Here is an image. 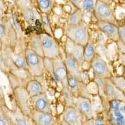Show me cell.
I'll return each instance as SVG.
<instances>
[{
	"label": "cell",
	"instance_id": "obj_13",
	"mask_svg": "<svg viewBox=\"0 0 125 125\" xmlns=\"http://www.w3.org/2000/svg\"><path fill=\"white\" fill-rule=\"evenodd\" d=\"M64 61L68 74L76 78L80 82H83V76L81 71L82 67L78 62L71 56L66 54H65V58Z\"/></svg>",
	"mask_w": 125,
	"mask_h": 125
},
{
	"label": "cell",
	"instance_id": "obj_17",
	"mask_svg": "<svg viewBox=\"0 0 125 125\" xmlns=\"http://www.w3.org/2000/svg\"><path fill=\"white\" fill-rule=\"evenodd\" d=\"M14 125H36L31 116L25 115L17 107L10 112Z\"/></svg>",
	"mask_w": 125,
	"mask_h": 125
},
{
	"label": "cell",
	"instance_id": "obj_37",
	"mask_svg": "<svg viewBox=\"0 0 125 125\" xmlns=\"http://www.w3.org/2000/svg\"><path fill=\"white\" fill-rule=\"evenodd\" d=\"M109 119H110V121L111 122V123H116V118L114 115V114L113 113H110V115H109Z\"/></svg>",
	"mask_w": 125,
	"mask_h": 125
},
{
	"label": "cell",
	"instance_id": "obj_16",
	"mask_svg": "<svg viewBox=\"0 0 125 125\" xmlns=\"http://www.w3.org/2000/svg\"><path fill=\"white\" fill-rule=\"evenodd\" d=\"M31 117L36 125H55V119L52 114L33 110Z\"/></svg>",
	"mask_w": 125,
	"mask_h": 125
},
{
	"label": "cell",
	"instance_id": "obj_18",
	"mask_svg": "<svg viewBox=\"0 0 125 125\" xmlns=\"http://www.w3.org/2000/svg\"><path fill=\"white\" fill-rule=\"evenodd\" d=\"M29 42L30 46V49H31L41 57L44 58L40 34H38L36 32H32L30 33Z\"/></svg>",
	"mask_w": 125,
	"mask_h": 125
},
{
	"label": "cell",
	"instance_id": "obj_9",
	"mask_svg": "<svg viewBox=\"0 0 125 125\" xmlns=\"http://www.w3.org/2000/svg\"><path fill=\"white\" fill-rule=\"evenodd\" d=\"M53 73L60 80L62 88H68V72L66 66L65 61L60 57L52 60Z\"/></svg>",
	"mask_w": 125,
	"mask_h": 125
},
{
	"label": "cell",
	"instance_id": "obj_32",
	"mask_svg": "<svg viewBox=\"0 0 125 125\" xmlns=\"http://www.w3.org/2000/svg\"><path fill=\"white\" fill-rule=\"evenodd\" d=\"M12 19L13 21V25L14 28H15L17 30H20L21 26H20V24H19V23L18 22V21H17V16L15 14H12Z\"/></svg>",
	"mask_w": 125,
	"mask_h": 125
},
{
	"label": "cell",
	"instance_id": "obj_38",
	"mask_svg": "<svg viewBox=\"0 0 125 125\" xmlns=\"http://www.w3.org/2000/svg\"><path fill=\"white\" fill-rule=\"evenodd\" d=\"M120 61H121V63L124 66V68H125V53L120 54Z\"/></svg>",
	"mask_w": 125,
	"mask_h": 125
},
{
	"label": "cell",
	"instance_id": "obj_42",
	"mask_svg": "<svg viewBox=\"0 0 125 125\" xmlns=\"http://www.w3.org/2000/svg\"></svg>",
	"mask_w": 125,
	"mask_h": 125
},
{
	"label": "cell",
	"instance_id": "obj_25",
	"mask_svg": "<svg viewBox=\"0 0 125 125\" xmlns=\"http://www.w3.org/2000/svg\"><path fill=\"white\" fill-rule=\"evenodd\" d=\"M110 80L118 89L125 94V79L123 76H113L110 78Z\"/></svg>",
	"mask_w": 125,
	"mask_h": 125
},
{
	"label": "cell",
	"instance_id": "obj_41",
	"mask_svg": "<svg viewBox=\"0 0 125 125\" xmlns=\"http://www.w3.org/2000/svg\"><path fill=\"white\" fill-rule=\"evenodd\" d=\"M123 77H124V78H125V68H124V70H123Z\"/></svg>",
	"mask_w": 125,
	"mask_h": 125
},
{
	"label": "cell",
	"instance_id": "obj_4",
	"mask_svg": "<svg viewBox=\"0 0 125 125\" xmlns=\"http://www.w3.org/2000/svg\"><path fill=\"white\" fill-rule=\"evenodd\" d=\"M13 94L16 107L25 115L31 116L33 109L32 108L31 97L26 88L19 86L13 89Z\"/></svg>",
	"mask_w": 125,
	"mask_h": 125
},
{
	"label": "cell",
	"instance_id": "obj_40",
	"mask_svg": "<svg viewBox=\"0 0 125 125\" xmlns=\"http://www.w3.org/2000/svg\"><path fill=\"white\" fill-rule=\"evenodd\" d=\"M61 125H69L68 123H67L63 119V120H62V121Z\"/></svg>",
	"mask_w": 125,
	"mask_h": 125
},
{
	"label": "cell",
	"instance_id": "obj_8",
	"mask_svg": "<svg viewBox=\"0 0 125 125\" xmlns=\"http://www.w3.org/2000/svg\"><path fill=\"white\" fill-rule=\"evenodd\" d=\"M16 5L27 22L33 23L39 20L40 15L30 1H17Z\"/></svg>",
	"mask_w": 125,
	"mask_h": 125
},
{
	"label": "cell",
	"instance_id": "obj_23",
	"mask_svg": "<svg viewBox=\"0 0 125 125\" xmlns=\"http://www.w3.org/2000/svg\"><path fill=\"white\" fill-rule=\"evenodd\" d=\"M96 53L94 46L91 43H88L84 46V58L85 61L91 63L94 58Z\"/></svg>",
	"mask_w": 125,
	"mask_h": 125
},
{
	"label": "cell",
	"instance_id": "obj_1",
	"mask_svg": "<svg viewBox=\"0 0 125 125\" xmlns=\"http://www.w3.org/2000/svg\"><path fill=\"white\" fill-rule=\"evenodd\" d=\"M65 34L66 38L84 47L89 43V35L88 26L84 21L77 25H67Z\"/></svg>",
	"mask_w": 125,
	"mask_h": 125
},
{
	"label": "cell",
	"instance_id": "obj_3",
	"mask_svg": "<svg viewBox=\"0 0 125 125\" xmlns=\"http://www.w3.org/2000/svg\"><path fill=\"white\" fill-rule=\"evenodd\" d=\"M40 35L44 58L54 60L61 56L60 44L57 39L46 33H41Z\"/></svg>",
	"mask_w": 125,
	"mask_h": 125
},
{
	"label": "cell",
	"instance_id": "obj_15",
	"mask_svg": "<svg viewBox=\"0 0 125 125\" xmlns=\"http://www.w3.org/2000/svg\"><path fill=\"white\" fill-rule=\"evenodd\" d=\"M96 25L99 30L112 41L115 42L119 41V30L118 25L102 21H97Z\"/></svg>",
	"mask_w": 125,
	"mask_h": 125
},
{
	"label": "cell",
	"instance_id": "obj_14",
	"mask_svg": "<svg viewBox=\"0 0 125 125\" xmlns=\"http://www.w3.org/2000/svg\"><path fill=\"white\" fill-rule=\"evenodd\" d=\"M32 107L33 110L38 111L52 114L50 101L45 93L31 98Z\"/></svg>",
	"mask_w": 125,
	"mask_h": 125
},
{
	"label": "cell",
	"instance_id": "obj_29",
	"mask_svg": "<svg viewBox=\"0 0 125 125\" xmlns=\"http://www.w3.org/2000/svg\"><path fill=\"white\" fill-rule=\"evenodd\" d=\"M119 41L125 46V24L118 27Z\"/></svg>",
	"mask_w": 125,
	"mask_h": 125
},
{
	"label": "cell",
	"instance_id": "obj_20",
	"mask_svg": "<svg viewBox=\"0 0 125 125\" xmlns=\"http://www.w3.org/2000/svg\"><path fill=\"white\" fill-rule=\"evenodd\" d=\"M77 9L83 10H94L96 1L94 0H72L70 1Z\"/></svg>",
	"mask_w": 125,
	"mask_h": 125
},
{
	"label": "cell",
	"instance_id": "obj_21",
	"mask_svg": "<svg viewBox=\"0 0 125 125\" xmlns=\"http://www.w3.org/2000/svg\"><path fill=\"white\" fill-rule=\"evenodd\" d=\"M10 112V110L5 105H1L0 111V125H14Z\"/></svg>",
	"mask_w": 125,
	"mask_h": 125
},
{
	"label": "cell",
	"instance_id": "obj_2",
	"mask_svg": "<svg viewBox=\"0 0 125 125\" xmlns=\"http://www.w3.org/2000/svg\"><path fill=\"white\" fill-rule=\"evenodd\" d=\"M24 55L28 65V70L32 76H42L46 69L44 58L41 57L30 48L25 49Z\"/></svg>",
	"mask_w": 125,
	"mask_h": 125
},
{
	"label": "cell",
	"instance_id": "obj_10",
	"mask_svg": "<svg viewBox=\"0 0 125 125\" xmlns=\"http://www.w3.org/2000/svg\"><path fill=\"white\" fill-rule=\"evenodd\" d=\"M102 93L108 101L117 100L125 103V94L121 92L112 83L110 78L104 80Z\"/></svg>",
	"mask_w": 125,
	"mask_h": 125
},
{
	"label": "cell",
	"instance_id": "obj_19",
	"mask_svg": "<svg viewBox=\"0 0 125 125\" xmlns=\"http://www.w3.org/2000/svg\"><path fill=\"white\" fill-rule=\"evenodd\" d=\"M25 88L31 98L44 93L42 84L39 81L35 80L29 81Z\"/></svg>",
	"mask_w": 125,
	"mask_h": 125
},
{
	"label": "cell",
	"instance_id": "obj_6",
	"mask_svg": "<svg viewBox=\"0 0 125 125\" xmlns=\"http://www.w3.org/2000/svg\"><path fill=\"white\" fill-rule=\"evenodd\" d=\"M90 63L96 78L110 79L113 77L108 65L99 54H95Z\"/></svg>",
	"mask_w": 125,
	"mask_h": 125
},
{
	"label": "cell",
	"instance_id": "obj_36",
	"mask_svg": "<svg viewBox=\"0 0 125 125\" xmlns=\"http://www.w3.org/2000/svg\"><path fill=\"white\" fill-rule=\"evenodd\" d=\"M113 114L115 116V118H118V117H121L122 116L123 114L119 110H114Z\"/></svg>",
	"mask_w": 125,
	"mask_h": 125
},
{
	"label": "cell",
	"instance_id": "obj_30",
	"mask_svg": "<svg viewBox=\"0 0 125 125\" xmlns=\"http://www.w3.org/2000/svg\"><path fill=\"white\" fill-rule=\"evenodd\" d=\"M9 79L10 81V84H12V86H15V88H16L19 86H20L18 85V79H17V77L14 75L13 74L9 73Z\"/></svg>",
	"mask_w": 125,
	"mask_h": 125
},
{
	"label": "cell",
	"instance_id": "obj_34",
	"mask_svg": "<svg viewBox=\"0 0 125 125\" xmlns=\"http://www.w3.org/2000/svg\"><path fill=\"white\" fill-rule=\"evenodd\" d=\"M82 125H94V119H93L84 120Z\"/></svg>",
	"mask_w": 125,
	"mask_h": 125
},
{
	"label": "cell",
	"instance_id": "obj_31",
	"mask_svg": "<svg viewBox=\"0 0 125 125\" xmlns=\"http://www.w3.org/2000/svg\"><path fill=\"white\" fill-rule=\"evenodd\" d=\"M121 102L119 100H113L110 101V108L114 110H119V107L121 106Z\"/></svg>",
	"mask_w": 125,
	"mask_h": 125
},
{
	"label": "cell",
	"instance_id": "obj_26",
	"mask_svg": "<svg viewBox=\"0 0 125 125\" xmlns=\"http://www.w3.org/2000/svg\"><path fill=\"white\" fill-rule=\"evenodd\" d=\"M63 97L66 103L67 107H75L74 96L70 92L68 88H62Z\"/></svg>",
	"mask_w": 125,
	"mask_h": 125
},
{
	"label": "cell",
	"instance_id": "obj_39",
	"mask_svg": "<svg viewBox=\"0 0 125 125\" xmlns=\"http://www.w3.org/2000/svg\"><path fill=\"white\" fill-rule=\"evenodd\" d=\"M119 110L123 114H125V105H121L119 107Z\"/></svg>",
	"mask_w": 125,
	"mask_h": 125
},
{
	"label": "cell",
	"instance_id": "obj_35",
	"mask_svg": "<svg viewBox=\"0 0 125 125\" xmlns=\"http://www.w3.org/2000/svg\"><path fill=\"white\" fill-rule=\"evenodd\" d=\"M94 125H104V119L102 118H97L96 119H94Z\"/></svg>",
	"mask_w": 125,
	"mask_h": 125
},
{
	"label": "cell",
	"instance_id": "obj_22",
	"mask_svg": "<svg viewBox=\"0 0 125 125\" xmlns=\"http://www.w3.org/2000/svg\"><path fill=\"white\" fill-rule=\"evenodd\" d=\"M83 11L81 9H77L70 14L68 19V25H77L83 21Z\"/></svg>",
	"mask_w": 125,
	"mask_h": 125
},
{
	"label": "cell",
	"instance_id": "obj_27",
	"mask_svg": "<svg viewBox=\"0 0 125 125\" xmlns=\"http://www.w3.org/2000/svg\"><path fill=\"white\" fill-rule=\"evenodd\" d=\"M41 20L42 21L43 27H44V30H45L46 33H47L51 36H54L53 32H52V29H51L50 24L49 18H48V15L46 14L42 13L41 14Z\"/></svg>",
	"mask_w": 125,
	"mask_h": 125
},
{
	"label": "cell",
	"instance_id": "obj_7",
	"mask_svg": "<svg viewBox=\"0 0 125 125\" xmlns=\"http://www.w3.org/2000/svg\"><path fill=\"white\" fill-rule=\"evenodd\" d=\"M84 46L77 44L72 40L66 38L65 44V54L73 57L83 68L85 61L84 58Z\"/></svg>",
	"mask_w": 125,
	"mask_h": 125
},
{
	"label": "cell",
	"instance_id": "obj_12",
	"mask_svg": "<svg viewBox=\"0 0 125 125\" xmlns=\"http://www.w3.org/2000/svg\"><path fill=\"white\" fill-rule=\"evenodd\" d=\"M74 104L75 107L86 119L94 118L92 105L90 99L81 96L75 97Z\"/></svg>",
	"mask_w": 125,
	"mask_h": 125
},
{
	"label": "cell",
	"instance_id": "obj_5",
	"mask_svg": "<svg viewBox=\"0 0 125 125\" xmlns=\"http://www.w3.org/2000/svg\"><path fill=\"white\" fill-rule=\"evenodd\" d=\"M94 12V16L97 21H102L117 25L114 13L111 6L105 1L100 0L96 1Z\"/></svg>",
	"mask_w": 125,
	"mask_h": 125
},
{
	"label": "cell",
	"instance_id": "obj_11",
	"mask_svg": "<svg viewBox=\"0 0 125 125\" xmlns=\"http://www.w3.org/2000/svg\"><path fill=\"white\" fill-rule=\"evenodd\" d=\"M83 115L76 107H66L63 113V119L69 125H82Z\"/></svg>",
	"mask_w": 125,
	"mask_h": 125
},
{
	"label": "cell",
	"instance_id": "obj_28",
	"mask_svg": "<svg viewBox=\"0 0 125 125\" xmlns=\"http://www.w3.org/2000/svg\"><path fill=\"white\" fill-rule=\"evenodd\" d=\"M14 65L17 68L27 69L28 70V65H27L25 55H19L17 56L14 61Z\"/></svg>",
	"mask_w": 125,
	"mask_h": 125
},
{
	"label": "cell",
	"instance_id": "obj_24",
	"mask_svg": "<svg viewBox=\"0 0 125 125\" xmlns=\"http://www.w3.org/2000/svg\"><path fill=\"white\" fill-rule=\"evenodd\" d=\"M38 5L42 13L48 15L52 8V1L50 0H39L38 1Z\"/></svg>",
	"mask_w": 125,
	"mask_h": 125
},
{
	"label": "cell",
	"instance_id": "obj_33",
	"mask_svg": "<svg viewBox=\"0 0 125 125\" xmlns=\"http://www.w3.org/2000/svg\"><path fill=\"white\" fill-rule=\"evenodd\" d=\"M116 124L118 125H125V117L124 115L121 117L116 118Z\"/></svg>",
	"mask_w": 125,
	"mask_h": 125
},
{
	"label": "cell",
	"instance_id": "obj_43",
	"mask_svg": "<svg viewBox=\"0 0 125 125\" xmlns=\"http://www.w3.org/2000/svg\"></svg>",
	"mask_w": 125,
	"mask_h": 125
}]
</instances>
